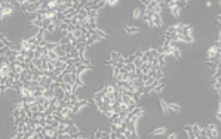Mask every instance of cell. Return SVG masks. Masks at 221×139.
Instances as JSON below:
<instances>
[{"label":"cell","instance_id":"cell-1","mask_svg":"<svg viewBox=\"0 0 221 139\" xmlns=\"http://www.w3.org/2000/svg\"><path fill=\"white\" fill-rule=\"evenodd\" d=\"M205 129H206V132H208V138H209V139H218L220 133H218V126H217V124L209 123V124L205 126Z\"/></svg>","mask_w":221,"mask_h":139},{"label":"cell","instance_id":"cell-2","mask_svg":"<svg viewBox=\"0 0 221 139\" xmlns=\"http://www.w3.org/2000/svg\"><path fill=\"white\" fill-rule=\"evenodd\" d=\"M220 55H221V53H220V48L211 45V46L208 48V50H206V59H205V61H212V59H215V58L220 56Z\"/></svg>","mask_w":221,"mask_h":139},{"label":"cell","instance_id":"cell-3","mask_svg":"<svg viewBox=\"0 0 221 139\" xmlns=\"http://www.w3.org/2000/svg\"><path fill=\"white\" fill-rule=\"evenodd\" d=\"M61 79H62V83H64V84H74V83H76V80L79 79V76H77V74L64 73V74L61 76Z\"/></svg>","mask_w":221,"mask_h":139},{"label":"cell","instance_id":"cell-4","mask_svg":"<svg viewBox=\"0 0 221 139\" xmlns=\"http://www.w3.org/2000/svg\"><path fill=\"white\" fill-rule=\"evenodd\" d=\"M61 84H62V83H61ZM65 95H67V92H65L61 86H58V87L54 89V96H55V99H58L59 102L65 99Z\"/></svg>","mask_w":221,"mask_h":139},{"label":"cell","instance_id":"cell-5","mask_svg":"<svg viewBox=\"0 0 221 139\" xmlns=\"http://www.w3.org/2000/svg\"><path fill=\"white\" fill-rule=\"evenodd\" d=\"M52 79H49V77H45V76H40V79H39V83H40V87L42 89H49L51 87V84H52Z\"/></svg>","mask_w":221,"mask_h":139},{"label":"cell","instance_id":"cell-6","mask_svg":"<svg viewBox=\"0 0 221 139\" xmlns=\"http://www.w3.org/2000/svg\"><path fill=\"white\" fill-rule=\"evenodd\" d=\"M146 15V8H141V6H137L134 9V19L135 21H141V18Z\"/></svg>","mask_w":221,"mask_h":139},{"label":"cell","instance_id":"cell-7","mask_svg":"<svg viewBox=\"0 0 221 139\" xmlns=\"http://www.w3.org/2000/svg\"><path fill=\"white\" fill-rule=\"evenodd\" d=\"M67 133H68V135L74 139V138H77L82 132H80V129H79V126H77V124H71V126H68V132H67Z\"/></svg>","mask_w":221,"mask_h":139},{"label":"cell","instance_id":"cell-8","mask_svg":"<svg viewBox=\"0 0 221 139\" xmlns=\"http://www.w3.org/2000/svg\"><path fill=\"white\" fill-rule=\"evenodd\" d=\"M168 108H169V112L174 114V112H180L183 109V107L177 102H168Z\"/></svg>","mask_w":221,"mask_h":139},{"label":"cell","instance_id":"cell-9","mask_svg":"<svg viewBox=\"0 0 221 139\" xmlns=\"http://www.w3.org/2000/svg\"><path fill=\"white\" fill-rule=\"evenodd\" d=\"M168 127H169V126H160V127L154 129V130L150 133V136H162V135H165V133H166Z\"/></svg>","mask_w":221,"mask_h":139},{"label":"cell","instance_id":"cell-10","mask_svg":"<svg viewBox=\"0 0 221 139\" xmlns=\"http://www.w3.org/2000/svg\"><path fill=\"white\" fill-rule=\"evenodd\" d=\"M125 31L129 34V36H135V34H140L141 30L138 27H134V25H125Z\"/></svg>","mask_w":221,"mask_h":139},{"label":"cell","instance_id":"cell-11","mask_svg":"<svg viewBox=\"0 0 221 139\" xmlns=\"http://www.w3.org/2000/svg\"><path fill=\"white\" fill-rule=\"evenodd\" d=\"M54 52L57 53V56H58V58H67V52H65V50H64L59 45H57V48L54 49Z\"/></svg>","mask_w":221,"mask_h":139},{"label":"cell","instance_id":"cell-12","mask_svg":"<svg viewBox=\"0 0 221 139\" xmlns=\"http://www.w3.org/2000/svg\"><path fill=\"white\" fill-rule=\"evenodd\" d=\"M43 98L45 99H48V101H52L55 96H54V89H46V90H43Z\"/></svg>","mask_w":221,"mask_h":139},{"label":"cell","instance_id":"cell-13","mask_svg":"<svg viewBox=\"0 0 221 139\" xmlns=\"http://www.w3.org/2000/svg\"><path fill=\"white\" fill-rule=\"evenodd\" d=\"M169 14H171L174 18H180V17H181V9H178V8L175 6V8L169 9Z\"/></svg>","mask_w":221,"mask_h":139},{"label":"cell","instance_id":"cell-14","mask_svg":"<svg viewBox=\"0 0 221 139\" xmlns=\"http://www.w3.org/2000/svg\"><path fill=\"white\" fill-rule=\"evenodd\" d=\"M160 107H162V111H163V114H171L169 112V108H168V102L165 101V99H160Z\"/></svg>","mask_w":221,"mask_h":139},{"label":"cell","instance_id":"cell-15","mask_svg":"<svg viewBox=\"0 0 221 139\" xmlns=\"http://www.w3.org/2000/svg\"><path fill=\"white\" fill-rule=\"evenodd\" d=\"M31 64H33L37 70H40V68H42V64H43V59H42V58H34V59L31 61Z\"/></svg>","mask_w":221,"mask_h":139},{"label":"cell","instance_id":"cell-16","mask_svg":"<svg viewBox=\"0 0 221 139\" xmlns=\"http://www.w3.org/2000/svg\"><path fill=\"white\" fill-rule=\"evenodd\" d=\"M123 68H125V71H126V73H134V71L137 70V68H135V65H134V62H131V64H125V67H123Z\"/></svg>","mask_w":221,"mask_h":139},{"label":"cell","instance_id":"cell-17","mask_svg":"<svg viewBox=\"0 0 221 139\" xmlns=\"http://www.w3.org/2000/svg\"><path fill=\"white\" fill-rule=\"evenodd\" d=\"M181 50L180 49H172V53H171V56H174L175 59H181Z\"/></svg>","mask_w":221,"mask_h":139},{"label":"cell","instance_id":"cell-18","mask_svg":"<svg viewBox=\"0 0 221 139\" xmlns=\"http://www.w3.org/2000/svg\"><path fill=\"white\" fill-rule=\"evenodd\" d=\"M102 133H104V130L102 129H96L95 132H93V139H101V136H102Z\"/></svg>","mask_w":221,"mask_h":139},{"label":"cell","instance_id":"cell-19","mask_svg":"<svg viewBox=\"0 0 221 139\" xmlns=\"http://www.w3.org/2000/svg\"><path fill=\"white\" fill-rule=\"evenodd\" d=\"M163 89H165V83H162V84H159V86H156V87H154V89H153L151 92H154V93H160V92H162Z\"/></svg>","mask_w":221,"mask_h":139},{"label":"cell","instance_id":"cell-20","mask_svg":"<svg viewBox=\"0 0 221 139\" xmlns=\"http://www.w3.org/2000/svg\"><path fill=\"white\" fill-rule=\"evenodd\" d=\"M187 5H188V3H187V2H184V0H180V2L177 0V8H178V9H184Z\"/></svg>","mask_w":221,"mask_h":139},{"label":"cell","instance_id":"cell-21","mask_svg":"<svg viewBox=\"0 0 221 139\" xmlns=\"http://www.w3.org/2000/svg\"><path fill=\"white\" fill-rule=\"evenodd\" d=\"M119 2H117V0H108V2H105V8L107 6H116Z\"/></svg>","mask_w":221,"mask_h":139},{"label":"cell","instance_id":"cell-22","mask_svg":"<svg viewBox=\"0 0 221 139\" xmlns=\"http://www.w3.org/2000/svg\"><path fill=\"white\" fill-rule=\"evenodd\" d=\"M134 65H135V68H141V65H143V59H138V58H135V61H134Z\"/></svg>","mask_w":221,"mask_h":139},{"label":"cell","instance_id":"cell-23","mask_svg":"<svg viewBox=\"0 0 221 139\" xmlns=\"http://www.w3.org/2000/svg\"><path fill=\"white\" fill-rule=\"evenodd\" d=\"M166 139H178V133H177V132H172V133H169V135L166 136Z\"/></svg>","mask_w":221,"mask_h":139},{"label":"cell","instance_id":"cell-24","mask_svg":"<svg viewBox=\"0 0 221 139\" xmlns=\"http://www.w3.org/2000/svg\"><path fill=\"white\" fill-rule=\"evenodd\" d=\"M6 90H8V87H6L5 84H0V95H3Z\"/></svg>","mask_w":221,"mask_h":139},{"label":"cell","instance_id":"cell-25","mask_svg":"<svg viewBox=\"0 0 221 139\" xmlns=\"http://www.w3.org/2000/svg\"><path fill=\"white\" fill-rule=\"evenodd\" d=\"M135 76H137V77H143V71H141L140 68H137V70H135Z\"/></svg>","mask_w":221,"mask_h":139},{"label":"cell","instance_id":"cell-26","mask_svg":"<svg viewBox=\"0 0 221 139\" xmlns=\"http://www.w3.org/2000/svg\"><path fill=\"white\" fill-rule=\"evenodd\" d=\"M205 5H206V6H208V8H211V6H212V2H206V3H205Z\"/></svg>","mask_w":221,"mask_h":139},{"label":"cell","instance_id":"cell-27","mask_svg":"<svg viewBox=\"0 0 221 139\" xmlns=\"http://www.w3.org/2000/svg\"><path fill=\"white\" fill-rule=\"evenodd\" d=\"M52 139H58V136H55V138H52Z\"/></svg>","mask_w":221,"mask_h":139}]
</instances>
